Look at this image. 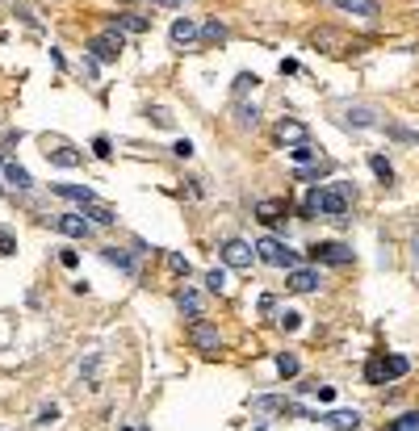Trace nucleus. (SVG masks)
<instances>
[{"label":"nucleus","mask_w":419,"mask_h":431,"mask_svg":"<svg viewBox=\"0 0 419 431\" xmlns=\"http://www.w3.org/2000/svg\"><path fill=\"white\" fill-rule=\"evenodd\" d=\"M411 373V360L407 356H378L365 365V381L369 386H382V381H395V377H407Z\"/></svg>","instance_id":"nucleus-1"},{"label":"nucleus","mask_w":419,"mask_h":431,"mask_svg":"<svg viewBox=\"0 0 419 431\" xmlns=\"http://www.w3.org/2000/svg\"><path fill=\"white\" fill-rule=\"evenodd\" d=\"M256 260H264V264H273V268H298V251H290L281 239H273V235H264L260 243H256Z\"/></svg>","instance_id":"nucleus-2"},{"label":"nucleus","mask_w":419,"mask_h":431,"mask_svg":"<svg viewBox=\"0 0 419 431\" xmlns=\"http://www.w3.org/2000/svg\"><path fill=\"white\" fill-rule=\"evenodd\" d=\"M348 193H353V184H327V189H319V214L323 218H348Z\"/></svg>","instance_id":"nucleus-3"},{"label":"nucleus","mask_w":419,"mask_h":431,"mask_svg":"<svg viewBox=\"0 0 419 431\" xmlns=\"http://www.w3.org/2000/svg\"><path fill=\"white\" fill-rule=\"evenodd\" d=\"M88 50H92V59L97 63H118V54L126 50V38H122V29H105V34H97L92 42H88Z\"/></svg>","instance_id":"nucleus-4"},{"label":"nucleus","mask_w":419,"mask_h":431,"mask_svg":"<svg viewBox=\"0 0 419 431\" xmlns=\"http://www.w3.org/2000/svg\"><path fill=\"white\" fill-rule=\"evenodd\" d=\"M189 344H193L197 352H206V356H218V352H222V335H218V327L206 323V319H193V323H189Z\"/></svg>","instance_id":"nucleus-5"},{"label":"nucleus","mask_w":419,"mask_h":431,"mask_svg":"<svg viewBox=\"0 0 419 431\" xmlns=\"http://www.w3.org/2000/svg\"><path fill=\"white\" fill-rule=\"evenodd\" d=\"M218 256H222V264H227V268H252L256 247H252V243H243V239H222Z\"/></svg>","instance_id":"nucleus-6"},{"label":"nucleus","mask_w":419,"mask_h":431,"mask_svg":"<svg viewBox=\"0 0 419 431\" xmlns=\"http://www.w3.org/2000/svg\"><path fill=\"white\" fill-rule=\"evenodd\" d=\"M323 281H319V272L315 268H290L285 272V289H294V293H315Z\"/></svg>","instance_id":"nucleus-7"},{"label":"nucleus","mask_w":419,"mask_h":431,"mask_svg":"<svg viewBox=\"0 0 419 431\" xmlns=\"http://www.w3.org/2000/svg\"><path fill=\"white\" fill-rule=\"evenodd\" d=\"M168 34H172V46H193V42L201 38V25H197L193 17H176Z\"/></svg>","instance_id":"nucleus-8"},{"label":"nucleus","mask_w":419,"mask_h":431,"mask_svg":"<svg viewBox=\"0 0 419 431\" xmlns=\"http://www.w3.org/2000/svg\"><path fill=\"white\" fill-rule=\"evenodd\" d=\"M55 231L59 235H67V239H88V222H84V214H55Z\"/></svg>","instance_id":"nucleus-9"},{"label":"nucleus","mask_w":419,"mask_h":431,"mask_svg":"<svg viewBox=\"0 0 419 431\" xmlns=\"http://www.w3.org/2000/svg\"><path fill=\"white\" fill-rule=\"evenodd\" d=\"M311 256L323 260V264H353V247L348 243H319V247H311Z\"/></svg>","instance_id":"nucleus-10"},{"label":"nucleus","mask_w":419,"mask_h":431,"mask_svg":"<svg viewBox=\"0 0 419 431\" xmlns=\"http://www.w3.org/2000/svg\"><path fill=\"white\" fill-rule=\"evenodd\" d=\"M306 134H311V130H306L298 117H281V122H277V138H281V143H294V147H298V143H306Z\"/></svg>","instance_id":"nucleus-11"},{"label":"nucleus","mask_w":419,"mask_h":431,"mask_svg":"<svg viewBox=\"0 0 419 431\" xmlns=\"http://www.w3.org/2000/svg\"><path fill=\"white\" fill-rule=\"evenodd\" d=\"M0 172H4V180H8L13 189H34V176H29V172H25V168H21L17 159H8V155H4Z\"/></svg>","instance_id":"nucleus-12"},{"label":"nucleus","mask_w":419,"mask_h":431,"mask_svg":"<svg viewBox=\"0 0 419 431\" xmlns=\"http://www.w3.org/2000/svg\"><path fill=\"white\" fill-rule=\"evenodd\" d=\"M256 218H260L264 226H277V222H285V201H277V197H269V201H256Z\"/></svg>","instance_id":"nucleus-13"},{"label":"nucleus","mask_w":419,"mask_h":431,"mask_svg":"<svg viewBox=\"0 0 419 431\" xmlns=\"http://www.w3.org/2000/svg\"><path fill=\"white\" fill-rule=\"evenodd\" d=\"M46 159L59 163V168H80V163H84V155L71 151V147H55V151H46Z\"/></svg>","instance_id":"nucleus-14"},{"label":"nucleus","mask_w":419,"mask_h":431,"mask_svg":"<svg viewBox=\"0 0 419 431\" xmlns=\"http://www.w3.org/2000/svg\"><path fill=\"white\" fill-rule=\"evenodd\" d=\"M113 29H126V34H143L147 21L139 13H113Z\"/></svg>","instance_id":"nucleus-15"},{"label":"nucleus","mask_w":419,"mask_h":431,"mask_svg":"<svg viewBox=\"0 0 419 431\" xmlns=\"http://www.w3.org/2000/svg\"><path fill=\"white\" fill-rule=\"evenodd\" d=\"M84 214H88L97 226H113V222H118V214H113L109 205H101V201H88V205H84Z\"/></svg>","instance_id":"nucleus-16"},{"label":"nucleus","mask_w":419,"mask_h":431,"mask_svg":"<svg viewBox=\"0 0 419 431\" xmlns=\"http://www.w3.org/2000/svg\"><path fill=\"white\" fill-rule=\"evenodd\" d=\"M176 306H180V314H189V319H201V298H197L193 289H180V293H176Z\"/></svg>","instance_id":"nucleus-17"},{"label":"nucleus","mask_w":419,"mask_h":431,"mask_svg":"<svg viewBox=\"0 0 419 431\" xmlns=\"http://www.w3.org/2000/svg\"><path fill=\"white\" fill-rule=\"evenodd\" d=\"M340 13H353V17H378V0H340Z\"/></svg>","instance_id":"nucleus-18"},{"label":"nucleus","mask_w":419,"mask_h":431,"mask_svg":"<svg viewBox=\"0 0 419 431\" xmlns=\"http://www.w3.org/2000/svg\"><path fill=\"white\" fill-rule=\"evenodd\" d=\"M323 423H327V428L348 431V428H357V423H361V415H357V411H332V415H323Z\"/></svg>","instance_id":"nucleus-19"},{"label":"nucleus","mask_w":419,"mask_h":431,"mask_svg":"<svg viewBox=\"0 0 419 431\" xmlns=\"http://www.w3.org/2000/svg\"><path fill=\"white\" fill-rule=\"evenodd\" d=\"M55 193H59V197H71V201H80V205L97 201V197H92V189H84V184H55Z\"/></svg>","instance_id":"nucleus-20"},{"label":"nucleus","mask_w":419,"mask_h":431,"mask_svg":"<svg viewBox=\"0 0 419 431\" xmlns=\"http://www.w3.org/2000/svg\"><path fill=\"white\" fill-rule=\"evenodd\" d=\"M105 260H109V264H118V268H122L126 277H134V272H139V268H134V260H130V256H126L122 247H105Z\"/></svg>","instance_id":"nucleus-21"},{"label":"nucleus","mask_w":419,"mask_h":431,"mask_svg":"<svg viewBox=\"0 0 419 431\" xmlns=\"http://www.w3.org/2000/svg\"><path fill=\"white\" fill-rule=\"evenodd\" d=\"M348 122H353V126H378V113H374L369 105H353V109H348Z\"/></svg>","instance_id":"nucleus-22"},{"label":"nucleus","mask_w":419,"mask_h":431,"mask_svg":"<svg viewBox=\"0 0 419 431\" xmlns=\"http://www.w3.org/2000/svg\"><path fill=\"white\" fill-rule=\"evenodd\" d=\"M382 431H419V411H407V415H399L395 423H386Z\"/></svg>","instance_id":"nucleus-23"},{"label":"nucleus","mask_w":419,"mask_h":431,"mask_svg":"<svg viewBox=\"0 0 419 431\" xmlns=\"http://www.w3.org/2000/svg\"><path fill=\"white\" fill-rule=\"evenodd\" d=\"M369 168H374V176H378L382 184H390V180H395V168H390L382 155H369Z\"/></svg>","instance_id":"nucleus-24"},{"label":"nucleus","mask_w":419,"mask_h":431,"mask_svg":"<svg viewBox=\"0 0 419 431\" xmlns=\"http://www.w3.org/2000/svg\"><path fill=\"white\" fill-rule=\"evenodd\" d=\"M201 38H206V42H227V25H222V21H206V25H201Z\"/></svg>","instance_id":"nucleus-25"},{"label":"nucleus","mask_w":419,"mask_h":431,"mask_svg":"<svg viewBox=\"0 0 419 431\" xmlns=\"http://www.w3.org/2000/svg\"><path fill=\"white\" fill-rule=\"evenodd\" d=\"M277 373H281V377H298V356H294V352H281V356H277Z\"/></svg>","instance_id":"nucleus-26"},{"label":"nucleus","mask_w":419,"mask_h":431,"mask_svg":"<svg viewBox=\"0 0 419 431\" xmlns=\"http://www.w3.org/2000/svg\"><path fill=\"white\" fill-rule=\"evenodd\" d=\"M290 155H294V159H298V163H311V159H319V151H315V147H311V143H298V147H294V151H290Z\"/></svg>","instance_id":"nucleus-27"},{"label":"nucleus","mask_w":419,"mask_h":431,"mask_svg":"<svg viewBox=\"0 0 419 431\" xmlns=\"http://www.w3.org/2000/svg\"><path fill=\"white\" fill-rule=\"evenodd\" d=\"M206 285H210V293H222V289H227V272H222V268L206 272Z\"/></svg>","instance_id":"nucleus-28"},{"label":"nucleus","mask_w":419,"mask_h":431,"mask_svg":"<svg viewBox=\"0 0 419 431\" xmlns=\"http://www.w3.org/2000/svg\"><path fill=\"white\" fill-rule=\"evenodd\" d=\"M302 214H306V218H315V214H319V184L306 193V201H302Z\"/></svg>","instance_id":"nucleus-29"},{"label":"nucleus","mask_w":419,"mask_h":431,"mask_svg":"<svg viewBox=\"0 0 419 431\" xmlns=\"http://www.w3.org/2000/svg\"><path fill=\"white\" fill-rule=\"evenodd\" d=\"M277 323H281L285 331H298V327H302V314H298V310H285V314H281Z\"/></svg>","instance_id":"nucleus-30"},{"label":"nucleus","mask_w":419,"mask_h":431,"mask_svg":"<svg viewBox=\"0 0 419 431\" xmlns=\"http://www.w3.org/2000/svg\"><path fill=\"white\" fill-rule=\"evenodd\" d=\"M168 268H172L176 277H189V260H185V256H168Z\"/></svg>","instance_id":"nucleus-31"},{"label":"nucleus","mask_w":419,"mask_h":431,"mask_svg":"<svg viewBox=\"0 0 419 431\" xmlns=\"http://www.w3.org/2000/svg\"><path fill=\"white\" fill-rule=\"evenodd\" d=\"M256 84H260V80H256V75H248V71H243V75H239V80H235V92H248V88H256Z\"/></svg>","instance_id":"nucleus-32"},{"label":"nucleus","mask_w":419,"mask_h":431,"mask_svg":"<svg viewBox=\"0 0 419 431\" xmlns=\"http://www.w3.org/2000/svg\"><path fill=\"white\" fill-rule=\"evenodd\" d=\"M8 251H17V239L8 231H0V256H8Z\"/></svg>","instance_id":"nucleus-33"},{"label":"nucleus","mask_w":419,"mask_h":431,"mask_svg":"<svg viewBox=\"0 0 419 431\" xmlns=\"http://www.w3.org/2000/svg\"><path fill=\"white\" fill-rule=\"evenodd\" d=\"M92 151H97L101 159H109V155H113V151H109V138H92Z\"/></svg>","instance_id":"nucleus-34"},{"label":"nucleus","mask_w":419,"mask_h":431,"mask_svg":"<svg viewBox=\"0 0 419 431\" xmlns=\"http://www.w3.org/2000/svg\"><path fill=\"white\" fill-rule=\"evenodd\" d=\"M172 155H180V159H189V155H193V143H189V138H180V143L172 147Z\"/></svg>","instance_id":"nucleus-35"},{"label":"nucleus","mask_w":419,"mask_h":431,"mask_svg":"<svg viewBox=\"0 0 419 431\" xmlns=\"http://www.w3.org/2000/svg\"><path fill=\"white\" fill-rule=\"evenodd\" d=\"M59 264H63V268H76V264H80V256H76V251H59Z\"/></svg>","instance_id":"nucleus-36"},{"label":"nucleus","mask_w":419,"mask_h":431,"mask_svg":"<svg viewBox=\"0 0 419 431\" xmlns=\"http://www.w3.org/2000/svg\"><path fill=\"white\" fill-rule=\"evenodd\" d=\"M55 419H59V411H55V407H42V411H38V423H55Z\"/></svg>","instance_id":"nucleus-37"},{"label":"nucleus","mask_w":419,"mask_h":431,"mask_svg":"<svg viewBox=\"0 0 419 431\" xmlns=\"http://www.w3.org/2000/svg\"><path fill=\"white\" fill-rule=\"evenodd\" d=\"M151 117H155V126H172V117H168V109H151Z\"/></svg>","instance_id":"nucleus-38"},{"label":"nucleus","mask_w":419,"mask_h":431,"mask_svg":"<svg viewBox=\"0 0 419 431\" xmlns=\"http://www.w3.org/2000/svg\"><path fill=\"white\" fill-rule=\"evenodd\" d=\"M239 126H256V109H239Z\"/></svg>","instance_id":"nucleus-39"}]
</instances>
